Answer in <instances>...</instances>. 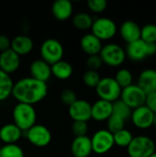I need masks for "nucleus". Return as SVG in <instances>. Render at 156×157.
Listing matches in <instances>:
<instances>
[{
    "label": "nucleus",
    "mask_w": 156,
    "mask_h": 157,
    "mask_svg": "<svg viewBox=\"0 0 156 157\" xmlns=\"http://www.w3.org/2000/svg\"><path fill=\"white\" fill-rule=\"evenodd\" d=\"M154 113L146 106H141L132 109L131 121L132 124L140 130H147L154 126Z\"/></svg>",
    "instance_id": "nucleus-12"
},
{
    "label": "nucleus",
    "mask_w": 156,
    "mask_h": 157,
    "mask_svg": "<svg viewBox=\"0 0 156 157\" xmlns=\"http://www.w3.org/2000/svg\"><path fill=\"white\" fill-rule=\"evenodd\" d=\"M145 98L146 94L143 91V89L138 86L137 84H132L125 88H122L120 99L131 109H134L144 105Z\"/></svg>",
    "instance_id": "nucleus-11"
},
{
    "label": "nucleus",
    "mask_w": 156,
    "mask_h": 157,
    "mask_svg": "<svg viewBox=\"0 0 156 157\" xmlns=\"http://www.w3.org/2000/svg\"><path fill=\"white\" fill-rule=\"evenodd\" d=\"M141 40L146 43H156V24L148 23L141 27Z\"/></svg>",
    "instance_id": "nucleus-31"
},
{
    "label": "nucleus",
    "mask_w": 156,
    "mask_h": 157,
    "mask_svg": "<svg viewBox=\"0 0 156 157\" xmlns=\"http://www.w3.org/2000/svg\"><path fill=\"white\" fill-rule=\"evenodd\" d=\"M144 106H146L150 110H152L154 113H155L156 112V92L149 93V94H147V95H146Z\"/></svg>",
    "instance_id": "nucleus-38"
},
{
    "label": "nucleus",
    "mask_w": 156,
    "mask_h": 157,
    "mask_svg": "<svg viewBox=\"0 0 156 157\" xmlns=\"http://www.w3.org/2000/svg\"><path fill=\"white\" fill-rule=\"evenodd\" d=\"M154 125L156 126V112L154 113Z\"/></svg>",
    "instance_id": "nucleus-40"
},
{
    "label": "nucleus",
    "mask_w": 156,
    "mask_h": 157,
    "mask_svg": "<svg viewBox=\"0 0 156 157\" xmlns=\"http://www.w3.org/2000/svg\"><path fill=\"white\" fill-rule=\"evenodd\" d=\"M137 86H140L146 95L156 92V69L147 68L143 70L138 76Z\"/></svg>",
    "instance_id": "nucleus-21"
},
{
    "label": "nucleus",
    "mask_w": 156,
    "mask_h": 157,
    "mask_svg": "<svg viewBox=\"0 0 156 157\" xmlns=\"http://www.w3.org/2000/svg\"><path fill=\"white\" fill-rule=\"evenodd\" d=\"M13 123L23 132L30 129L37 123V112L34 106L17 103L12 109Z\"/></svg>",
    "instance_id": "nucleus-2"
},
{
    "label": "nucleus",
    "mask_w": 156,
    "mask_h": 157,
    "mask_svg": "<svg viewBox=\"0 0 156 157\" xmlns=\"http://www.w3.org/2000/svg\"><path fill=\"white\" fill-rule=\"evenodd\" d=\"M118 32L116 22L107 17H100L94 19L91 27V33L98 38L101 41L113 39Z\"/></svg>",
    "instance_id": "nucleus-8"
},
{
    "label": "nucleus",
    "mask_w": 156,
    "mask_h": 157,
    "mask_svg": "<svg viewBox=\"0 0 156 157\" xmlns=\"http://www.w3.org/2000/svg\"><path fill=\"white\" fill-rule=\"evenodd\" d=\"M126 149L129 157H150L156 152V144L147 135H137Z\"/></svg>",
    "instance_id": "nucleus-3"
},
{
    "label": "nucleus",
    "mask_w": 156,
    "mask_h": 157,
    "mask_svg": "<svg viewBox=\"0 0 156 157\" xmlns=\"http://www.w3.org/2000/svg\"><path fill=\"white\" fill-rule=\"evenodd\" d=\"M0 157H25V154L17 144H4L0 147Z\"/></svg>",
    "instance_id": "nucleus-30"
},
{
    "label": "nucleus",
    "mask_w": 156,
    "mask_h": 157,
    "mask_svg": "<svg viewBox=\"0 0 156 157\" xmlns=\"http://www.w3.org/2000/svg\"><path fill=\"white\" fill-rule=\"evenodd\" d=\"M150 157H156V152L154 153V155H151Z\"/></svg>",
    "instance_id": "nucleus-41"
},
{
    "label": "nucleus",
    "mask_w": 156,
    "mask_h": 157,
    "mask_svg": "<svg viewBox=\"0 0 156 157\" xmlns=\"http://www.w3.org/2000/svg\"><path fill=\"white\" fill-rule=\"evenodd\" d=\"M33 48H34V42L32 39L28 35L25 34L17 35L11 40L10 49L19 56L28 55L32 52Z\"/></svg>",
    "instance_id": "nucleus-19"
},
{
    "label": "nucleus",
    "mask_w": 156,
    "mask_h": 157,
    "mask_svg": "<svg viewBox=\"0 0 156 157\" xmlns=\"http://www.w3.org/2000/svg\"><path fill=\"white\" fill-rule=\"evenodd\" d=\"M48 95L47 83L40 82L30 76L23 77L14 83L11 97L17 103L34 106L42 101Z\"/></svg>",
    "instance_id": "nucleus-1"
},
{
    "label": "nucleus",
    "mask_w": 156,
    "mask_h": 157,
    "mask_svg": "<svg viewBox=\"0 0 156 157\" xmlns=\"http://www.w3.org/2000/svg\"><path fill=\"white\" fill-rule=\"evenodd\" d=\"M20 56L11 49L0 52V70L6 74L10 75L11 74L17 72L20 66Z\"/></svg>",
    "instance_id": "nucleus-14"
},
{
    "label": "nucleus",
    "mask_w": 156,
    "mask_h": 157,
    "mask_svg": "<svg viewBox=\"0 0 156 157\" xmlns=\"http://www.w3.org/2000/svg\"><path fill=\"white\" fill-rule=\"evenodd\" d=\"M40 53L41 60L45 61L50 65H52L53 63L63 60L64 49L60 40L50 38L41 43Z\"/></svg>",
    "instance_id": "nucleus-7"
},
{
    "label": "nucleus",
    "mask_w": 156,
    "mask_h": 157,
    "mask_svg": "<svg viewBox=\"0 0 156 157\" xmlns=\"http://www.w3.org/2000/svg\"><path fill=\"white\" fill-rule=\"evenodd\" d=\"M112 109H113L112 114H115V115L120 117L125 121H127L128 120L131 119L132 109L130 107H128L122 100L118 99L117 101L113 102L112 103Z\"/></svg>",
    "instance_id": "nucleus-29"
},
{
    "label": "nucleus",
    "mask_w": 156,
    "mask_h": 157,
    "mask_svg": "<svg viewBox=\"0 0 156 157\" xmlns=\"http://www.w3.org/2000/svg\"><path fill=\"white\" fill-rule=\"evenodd\" d=\"M86 5L91 12L95 14H100L107 9L108 2L106 0H88Z\"/></svg>",
    "instance_id": "nucleus-35"
},
{
    "label": "nucleus",
    "mask_w": 156,
    "mask_h": 157,
    "mask_svg": "<svg viewBox=\"0 0 156 157\" xmlns=\"http://www.w3.org/2000/svg\"><path fill=\"white\" fill-rule=\"evenodd\" d=\"M60 99H61V101H62V103L63 105L70 107L78 98H77L76 93L74 90H72L70 88H65V89H63L61 92V94H60Z\"/></svg>",
    "instance_id": "nucleus-34"
},
{
    "label": "nucleus",
    "mask_w": 156,
    "mask_h": 157,
    "mask_svg": "<svg viewBox=\"0 0 156 157\" xmlns=\"http://www.w3.org/2000/svg\"><path fill=\"white\" fill-rule=\"evenodd\" d=\"M118 30L121 39L127 44L141 39V27L134 20L128 19L123 21Z\"/></svg>",
    "instance_id": "nucleus-15"
},
{
    "label": "nucleus",
    "mask_w": 156,
    "mask_h": 157,
    "mask_svg": "<svg viewBox=\"0 0 156 157\" xmlns=\"http://www.w3.org/2000/svg\"><path fill=\"white\" fill-rule=\"evenodd\" d=\"M86 65L87 67V70L97 71L103 65V62H102L99 54H97V55H90V56L87 57V59L86 61Z\"/></svg>",
    "instance_id": "nucleus-37"
},
{
    "label": "nucleus",
    "mask_w": 156,
    "mask_h": 157,
    "mask_svg": "<svg viewBox=\"0 0 156 157\" xmlns=\"http://www.w3.org/2000/svg\"><path fill=\"white\" fill-rule=\"evenodd\" d=\"M133 134L127 129H122L113 134L115 145L120 148H127L133 139Z\"/></svg>",
    "instance_id": "nucleus-27"
},
{
    "label": "nucleus",
    "mask_w": 156,
    "mask_h": 157,
    "mask_svg": "<svg viewBox=\"0 0 156 157\" xmlns=\"http://www.w3.org/2000/svg\"><path fill=\"white\" fill-rule=\"evenodd\" d=\"M90 139L93 153L99 155L108 153L115 145L113 133L107 129H100L97 131Z\"/></svg>",
    "instance_id": "nucleus-10"
},
{
    "label": "nucleus",
    "mask_w": 156,
    "mask_h": 157,
    "mask_svg": "<svg viewBox=\"0 0 156 157\" xmlns=\"http://www.w3.org/2000/svg\"><path fill=\"white\" fill-rule=\"evenodd\" d=\"M68 113L74 121L87 122L91 120V103L86 99H77L68 107Z\"/></svg>",
    "instance_id": "nucleus-13"
},
{
    "label": "nucleus",
    "mask_w": 156,
    "mask_h": 157,
    "mask_svg": "<svg viewBox=\"0 0 156 157\" xmlns=\"http://www.w3.org/2000/svg\"><path fill=\"white\" fill-rule=\"evenodd\" d=\"M121 87L116 82L114 77H101L99 83L96 86V93L98 99L106 100L113 103L120 98Z\"/></svg>",
    "instance_id": "nucleus-5"
},
{
    "label": "nucleus",
    "mask_w": 156,
    "mask_h": 157,
    "mask_svg": "<svg viewBox=\"0 0 156 157\" xmlns=\"http://www.w3.org/2000/svg\"><path fill=\"white\" fill-rule=\"evenodd\" d=\"M29 74L30 77L40 82L47 83V81L51 76V65L45 61L41 59H37L30 63Z\"/></svg>",
    "instance_id": "nucleus-17"
},
{
    "label": "nucleus",
    "mask_w": 156,
    "mask_h": 157,
    "mask_svg": "<svg viewBox=\"0 0 156 157\" xmlns=\"http://www.w3.org/2000/svg\"><path fill=\"white\" fill-rule=\"evenodd\" d=\"M83 82L84 84L91 88H96L97 84L99 83L101 76L97 71H93V70H86L84 75H83Z\"/></svg>",
    "instance_id": "nucleus-33"
},
{
    "label": "nucleus",
    "mask_w": 156,
    "mask_h": 157,
    "mask_svg": "<svg viewBox=\"0 0 156 157\" xmlns=\"http://www.w3.org/2000/svg\"><path fill=\"white\" fill-rule=\"evenodd\" d=\"M80 47L86 54L90 56V55L99 54L103 47V44H102V41L98 38H97L94 34L90 32V33L85 34L81 38Z\"/></svg>",
    "instance_id": "nucleus-22"
},
{
    "label": "nucleus",
    "mask_w": 156,
    "mask_h": 157,
    "mask_svg": "<svg viewBox=\"0 0 156 157\" xmlns=\"http://www.w3.org/2000/svg\"><path fill=\"white\" fill-rule=\"evenodd\" d=\"M72 22L75 29H77L78 30L86 31L91 29L94 18L87 12H78L74 15Z\"/></svg>",
    "instance_id": "nucleus-25"
},
{
    "label": "nucleus",
    "mask_w": 156,
    "mask_h": 157,
    "mask_svg": "<svg viewBox=\"0 0 156 157\" xmlns=\"http://www.w3.org/2000/svg\"><path fill=\"white\" fill-rule=\"evenodd\" d=\"M114 79L122 88H125L133 84V75L127 68H120L117 71Z\"/></svg>",
    "instance_id": "nucleus-28"
},
{
    "label": "nucleus",
    "mask_w": 156,
    "mask_h": 157,
    "mask_svg": "<svg viewBox=\"0 0 156 157\" xmlns=\"http://www.w3.org/2000/svg\"><path fill=\"white\" fill-rule=\"evenodd\" d=\"M24 135L29 144L39 148L48 146L52 140L51 131L46 126L38 123H36L30 129L24 132Z\"/></svg>",
    "instance_id": "nucleus-9"
},
{
    "label": "nucleus",
    "mask_w": 156,
    "mask_h": 157,
    "mask_svg": "<svg viewBox=\"0 0 156 157\" xmlns=\"http://www.w3.org/2000/svg\"><path fill=\"white\" fill-rule=\"evenodd\" d=\"M51 13L57 20H67L74 13L73 3L69 0H56L51 6Z\"/></svg>",
    "instance_id": "nucleus-23"
},
{
    "label": "nucleus",
    "mask_w": 156,
    "mask_h": 157,
    "mask_svg": "<svg viewBox=\"0 0 156 157\" xmlns=\"http://www.w3.org/2000/svg\"><path fill=\"white\" fill-rule=\"evenodd\" d=\"M51 75L59 80H67L72 76L74 73L73 65L64 60H61L53 63L52 65H51Z\"/></svg>",
    "instance_id": "nucleus-24"
},
{
    "label": "nucleus",
    "mask_w": 156,
    "mask_h": 157,
    "mask_svg": "<svg viewBox=\"0 0 156 157\" xmlns=\"http://www.w3.org/2000/svg\"><path fill=\"white\" fill-rule=\"evenodd\" d=\"M125 123L126 121L123 119L115 114H112L107 121V130L114 134L117 132L125 129Z\"/></svg>",
    "instance_id": "nucleus-32"
},
{
    "label": "nucleus",
    "mask_w": 156,
    "mask_h": 157,
    "mask_svg": "<svg viewBox=\"0 0 156 157\" xmlns=\"http://www.w3.org/2000/svg\"><path fill=\"white\" fill-rule=\"evenodd\" d=\"M89 127L87 122L85 121H74L72 125V132L75 137L87 136Z\"/></svg>",
    "instance_id": "nucleus-36"
},
{
    "label": "nucleus",
    "mask_w": 156,
    "mask_h": 157,
    "mask_svg": "<svg viewBox=\"0 0 156 157\" xmlns=\"http://www.w3.org/2000/svg\"><path fill=\"white\" fill-rule=\"evenodd\" d=\"M99 56L103 63L109 67H119L122 65L127 58L125 49L115 42L103 45Z\"/></svg>",
    "instance_id": "nucleus-4"
},
{
    "label": "nucleus",
    "mask_w": 156,
    "mask_h": 157,
    "mask_svg": "<svg viewBox=\"0 0 156 157\" xmlns=\"http://www.w3.org/2000/svg\"><path fill=\"white\" fill-rule=\"evenodd\" d=\"M92 151L91 139L88 136L75 137L71 144V154L74 157H89Z\"/></svg>",
    "instance_id": "nucleus-20"
},
{
    "label": "nucleus",
    "mask_w": 156,
    "mask_h": 157,
    "mask_svg": "<svg viewBox=\"0 0 156 157\" xmlns=\"http://www.w3.org/2000/svg\"><path fill=\"white\" fill-rule=\"evenodd\" d=\"M126 56L132 62H141L147 57L156 54V43H146L143 40H138L127 44L125 49Z\"/></svg>",
    "instance_id": "nucleus-6"
},
{
    "label": "nucleus",
    "mask_w": 156,
    "mask_h": 157,
    "mask_svg": "<svg viewBox=\"0 0 156 157\" xmlns=\"http://www.w3.org/2000/svg\"><path fill=\"white\" fill-rule=\"evenodd\" d=\"M112 113V103L108 101L97 99L93 104H91V119L95 121H107Z\"/></svg>",
    "instance_id": "nucleus-16"
},
{
    "label": "nucleus",
    "mask_w": 156,
    "mask_h": 157,
    "mask_svg": "<svg viewBox=\"0 0 156 157\" xmlns=\"http://www.w3.org/2000/svg\"><path fill=\"white\" fill-rule=\"evenodd\" d=\"M14 82L11 76L0 70V102L11 97Z\"/></svg>",
    "instance_id": "nucleus-26"
},
{
    "label": "nucleus",
    "mask_w": 156,
    "mask_h": 157,
    "mask_svg": "<svg viewBox=\"0 0 156 157\" xmlns=\"http://www.w3.org/2000/svg\"><path fill=\"white\" fill-rule=\"evenodd\" d=\"M23 135L24 132L13 122L4 124L0 128V141L4 144H16Z\"/></svg>",
    "instance_id": "nucleus-18"
},
{
    "label": "nucleus",
    "mask_w": 156,
    "mask_h": 157,
    "mask_svg": "<svg viewBox=\"0 0 156 157\" xmlns=\"http://www.w3.org/2000/svg\"><path fill=\"white\" fill-rule=\"evenodd\" d=\"M11 40L5 34H0V52L10 49Z\"/></svg>",
    "instance_id": "nucleus-39"
}]
</instances>
